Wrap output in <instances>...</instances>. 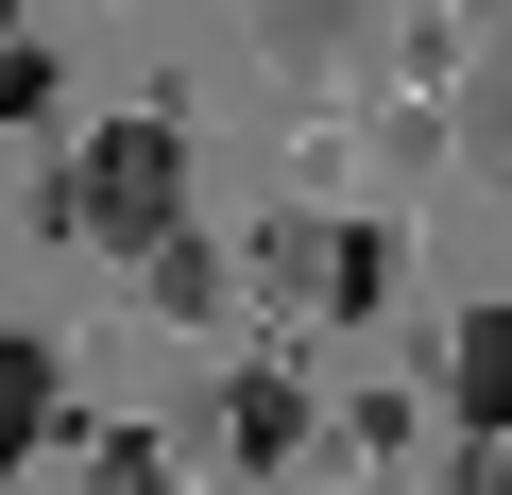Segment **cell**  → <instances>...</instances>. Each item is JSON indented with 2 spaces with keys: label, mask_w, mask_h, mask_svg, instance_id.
<instances>
[{
  "label": "cell",
  "mask_w": 512,
  "mask_h": 495,
  "mask_svg": "<svg viewBox=\"0 0 512 495\" xmlns=\"http://www.w3.org/2000/svg\"><path fill=\"white\" fill-rule=\"evenodd\" d=\"M52 222L86 239V257H154V239H188V137H171V120H103V137L52 171Z\"/></svg>",
  "instance_id": "cell-1"
},
{
  "label": "cell",
  "mask_w": 512,
  "mask_h": 495,
  "mask_svg": "<svg viewBox=\"0 0 512 495\" xmlns=\"http://www.w3.org/2000/svg\"><path fill=\"white\" fill-rule=\"evenodd\" d=\"M444 410H461V444H512V308H478L444 342Z\"/></svg>",
  "instance_id": "cell-2"
},
{
  "label": "cell",
  "mask_w": 512,
  "mask_h": 495,
  "mask_svg": "<svg viewBox=\"0 0 512 495\" xmlns=\"http://www.w3.org/2000/svg\"><path fill=\"white\" fill-rule=\"evenodd\" d=\"M52 410H69L52 342H35V325H0V461H35V444H52Z\"/></svg>",
  "instance_id": "cell-3"
},
{
  "label": "cell",
  "mask_w": 512,
  "mask_h": 495,
  "mask_svg": "<svg viewBox=\"0 0 512 495\" xmlns=\"http://www.w3.org/2000/svg\"><path fill=\"white\" fill-rule=\"evenodd\" d=\"M222 444H239V461H291V444H308V393H291V376H239V393H222Z\"/></svg>",
  "instance_id": "cell-4"
},
{
  "label": "cell",
  "mask_w": 512,
  "mask_h": 495,
  "mask_svg": "<svg viewBox=\"0 0 512 495\" xmlns=\"http://www.w3.org/2000/svg\"><path fill=\"white\" fill-rule=\"evenodd\" d=\"M137 291H154L171 325H222V291H239V274L205 257V239H154V257H137Z\"/></svg>",
  "instance_id": "cell-5"
},
{
  "label": "cell",
  "mask_w": 512,
  "mask_h": 495,
  "mask_svg": "<svg viewBox=\"0 0 512 495\" xmlns=\"http://www.w3.org/2000/svg\"><path fill=\"white\" fill-rule=\"evenodd\" d=\"M274 52H359V0H274Z\"/></svg>",
  "instance_id": "cell-6"
},
{
  "label": "cell",
  "mask_w": 512,
  "mask_h": 495,
  "mask_svg": "<svg viewBox=\"0 0 512 495\" xmlns=\"http://www.w3.org/2000/svg\"><path fill=\"white\" fill-rule=\"evenodd\" d=\"M444 495H512V444H461V461H444Z\"/></svg>",
  "instance_id": "cell-7"
},
{
  "label": "cell",
  "mask_w": 512,
  "mask_h": 495,
  "mask_svg": "<svg viewBox=\"0 0 512 495\" xmlns=\"http://www.w3.org/2000/svg\"><path fill=\"white\" fill-rule=\"evenodd\" d=\"M103 495H154V461H137V444H120V461H103Z\"/></svg>",
  "instance_id": "cell-8"
},
{
  "label": "cell",
  "mask_w": 512,
  "mask_h": 495,
  "mask_svg": "<svg viewBox=\"0 0 512 495\" xmlns=\"http://www.w3.org/2000/svg\"><path fill=\"white\" fill-rule=\"evenodd\" d=\"M0 18H18V0H0Z\"/></svg>",
  "instance_id": "cell-9"
}]
</instances>
